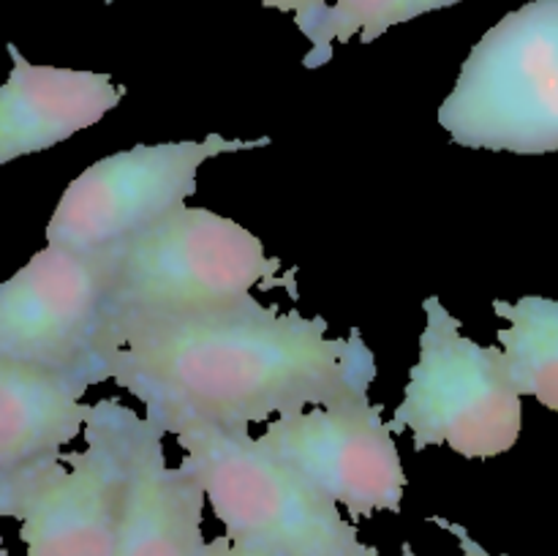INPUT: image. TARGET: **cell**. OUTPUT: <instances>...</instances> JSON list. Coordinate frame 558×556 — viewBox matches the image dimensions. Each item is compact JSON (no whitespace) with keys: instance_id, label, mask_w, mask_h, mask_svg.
<instances>
[{"instance_id":"cell-17","label":"cell","mask_w":558,"mask_h":556,"mask_svg":"<svg viewBox=\"0 0 558 556\" xmlns=\"http://www.w3.org/2000/svg\"><path fill=\"white\" fill-rule=\"evenodd\" d=\"M436 523H439V527H445V529H450L452 534H456L458 537V543H461V556H496V554H488V551L483 548V545L477 543V540L474 537H469V532L463 527H458V523H450V521H445V518H434ZM499 556H507V554H499Z\"/></svg>"},{"instance_id":"cell-16","label":"cell","mask_w":558,"mask_h":556,"mask_svg":"<svg viewBox=\"0 0 558 556\" xmlns=\"http://www.w3.org/2000/svg\"><path fill=\"white\" fill-rule=\"evenodd\" d=\"M202 556H272V554H265V551L259 548H251V545L234 543L232 537L223 534V537H216L210 540V543H205Z\"/></svg>"},{"instance_id":"cell-12","label":"cell","mask_w":558,"mask_h":556,"mask_svg":"<svg viewBox=\"0 0 558 556\" xmlns=\"http://www.w3.org/2000/svg\"><path fill=\"white\" fill-rule=\"evenodd\" d=\"M90 387L85 376L0 360V491L63 458L90 420Z\"/></svg>"},{"instance_id":"cell-2","label":"cell","mask_w":558,"mask_h":556,"mask_svg":"<svg viewBox=\"0 0 558 556\" xmlns=\"http://www.w3.org/2000/svg\"><path fill=\"white\" fill-rule=\"evenodd\" d=\"M101 251L109 276L104 330L248 309L259 303L251 294L256 283L294 292V273H283L254 232L207 207L180 205Z\"/></svg>"},{"instance_id":"cell-14","label":"cell","mask_w":558,"mask_h":556,"mask_svg":"<svg viewBox=\"0 0 558 556\" xmlns=\"http://www.w3.org/2000/svg\"><path fill=\"white\" fill-rule=\"evenodd\" d=\"M463 0H336L327 9L319 31L311 38V52L305 55L308 69H319L332 58V41H343L357 36L371 44L401 22L417 20L428 11L450 9Z\"/></svg>"},{"instance_id":"cell-1","label":"cell","mask_w":558,"mask_h":556,"mask_svg":"<svg viewBox=\"0 0 558 556\" xmlns=\"http://www.w3.org/2000/svg\"><path fill=\"white\" fill-rule=\"evenodd\" d=\"M325 316L248 309L101 333L96 376L145 403L156 425L194 418L251 425L368 396L376 358L360 330L332 338Z\"/></svg>"},{"instance_id":"cell-11","label":"cell","mask_w":558,"mask_h":556,"mask_svg":"<svg viewBox=\"0 0 558 556\" xmlns=\"http://www.w3.org/2000/svg\"><path fill=\"white\" fill-rule=\"evenodd\" d=\"M5 49L14 69L0 85V167L60 145L123 101L109 74L33 65L14 44Z\"/></svg>"},{"instance_id":"cell-6","label":"cell","mask_w":558,"mask_h":556,"mask_svg":"<svg viewBox=\"0 0 558 556\" xmlns=\"http://www.w3.org/2000/svg\"><path fill=\"white\" fill-rule=\"evenodd\" d=\"M125 501L123 403H93L85 450L0 491L3 518H20L25 556H114Z\"/></svg>"},{"instance_id":"cell-19","label":"cell","mask_w":558,"mask_h":556,"mask_svg":"<svg viewBox=\"0 0 558 556\" xmlns=\"http://www.w3.org/2000/svg\"><path fill=\"white\" fill-rule=\"evenodd\" d=\"M0 521H3V510H0Z\"/></svg>"},{"instance_id":"cell-10","label":"cell","mask_w":558,"mask_h":556,"mask_svg":"<svg viewBox=\"0 0 558 556\" xmlns=\"http://www.w3.org/2000/svg\"><path fill=\"white\" fill-rule=\"evenodd\" d=\"M163 431L123 407L125 501L114 556H202L205 491L183 469L169 467Z\"/></svg>"},{"instance_id":"cell-15","label":"cell","mask_w":558,"mask_h":556,"mask_svg":"<svg viewBox=\"0 0 558 556\" xmlns=\"http://www.w3.org/2000/svg\"><path fill=\"white\" fill-rule=\"evenodd\" d=\"M265 9H278V11H292L294 22H298L300 31L305 33V38H314L319 31L322 20L327 14V0H259Z\"/></svg>"},{"instance_id":"cell-9","label":"cell","mask_w":558,"mask_h":556,"mask_svg":"<svg viewBox=\"0 0 558 556\" xmlns=\"http://www.w3.org/2000/svg\"><path fill=\"white\" fill-rule=\"evenodd\" d=\"M259 445L352 518L401 510L407 474L381 407L368 396L278 418Z\"/></svg>"},{"instance_id":"cell-8","label":"cell","mask_w":558,"mask_h":556,"mask_svg":"<svg viewBox=\"0 0 558 556\" xmlns=\"http://www.w3.org/2000/svg\"><path fill=\"white\" fill-rule=\"evenodd\" d=\"M107 287L101 249L38 251L0 283V360L85 376L96 387Z\"/></svg>"},{"instance_id":"cell-3","label":"cell","mask_w":558,"mask_h":556,"mask_svg":"<svg viewBox=\"0 0 558 556\" xmlns=\"http://www.w3.org/2000/svg\"><path fill=\"white\" fill-rule=\"evenodd\" d=\"M183 447L180 467L199 480L234 543L272 556H376L338 505L248 434V425L180 418L158 425Z\"/></svg>"},{"instance_id":"cell-5","label":"cell","mask_w":558,"mask_h":556,"mask_svg":"<svg viewBox=\"0 0 558 556\" xmlns=\"http://www.w3.org/2000/svg\"><path fill=\"white\" fill-rule=\"evenodd\" d=\"M417 365L409 371L392 434L412 431L414 450L450 445L463 458H496L521 436L523 403L501 347H480L461 322L428 298Z\"/></svg>"},{"instance_id":"cell-18","label":"cell","mask_w":558,"mask_h":556,"mask_svg":"<svg viewBox=\"0 0 558 556\" xmlns=\"http://www.w3.org/2000/svg\"><path fill=\"white\" fill-rule=\"evenodd\" d=\"M0 556H9V551H5V545H3V537H0Z\"/></svg>"},{"instance_id":"cell-4","label":"cell","mask_w":558,"mask_h":556,"mask_svg":"<svg viewBox=\"0 0 558 556\" xmlns=\"http://www.w3.org/2000/svg\"><path fill=\"white\" fill-rule=\"evenodd\" d=\"M439 123L474 150H558V0L510 11L474 44Z\"/></svg>"},{"instance_id":"cell-13","label":"cell","mask_w":558,"mask_h":556,"mask_svg":"<svg viewBox=\"0 0 558 556\" xmlns=\"http://www.w3.org/2000/svg\"><path fill=\"white\" fill-rule=\"evenodd\" d=\"M494 311L510 322L499 330V343L518 392L558 412V303L526 294L515 303L494 300Z\"/></svg>"},{"instance_id":"cell-7","label":"cell","mask_w":558,"mask_h":556,"mask_svg":"<svg viewBox=\"0 0 558 556\" xmlns=\"http://www.w3.org/2000/svg\"><path fill=\"white\" fill-rule=\"evenodd\" d=\"M270 140H227L136 145L90 164L69 183L47 223V245L98 251L161 221L196 191L202 164L223 153L267 147Z\"/></svg>"}]
</instances>
